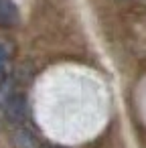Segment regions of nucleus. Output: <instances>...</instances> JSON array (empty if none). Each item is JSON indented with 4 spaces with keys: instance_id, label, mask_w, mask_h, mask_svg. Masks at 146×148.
<instances>
[{
    "instance_id": "f257e3e1",
    "label": "nucleus",
    "mask_w": 146,
    "mask_h": 148,
    "mask_svg": "<svg viewBox=\"0 0 146 148\" xmlns=\"http://www.w3.org/2000/svg\"><path fill=\"white\" fill-rule=\"evenodd\" d=\"M27 116V103H25V97L21 93L16 95H10L8 101H6V118L10 122H23Z\"/></svg>"
},
{
    "instance_id": "7ed1b4c3",
    "label": "nucleus",
    "mask_w": 146,
    "mask_h": 148,
    "mask_svg": "<svg viewBox=\"0 0 146 148\" xmlns=\"http://www.w3.org/2000/svg\"><path fill=\"white\" fill-rule=\"evenodd\" d=\"M6 61H8V45L0 41V75H2V71H4Z\"/></svg>"
},
{
    "instance_id": "f03ea898",
    "label": "nucleus",
    "mask_w": 146,
    "mask_h": 148,
    "mask_svg": "<svg viewBox=\"0 0 146 148\" xmlns=\"http://www.w3.org/2000/svg\"><path fill=\"white\" fill-rule=\"evenodd\" d=\"M19 23V10L12 0H0V27L10 29Z\"/></svg>"
}]
</instances>
